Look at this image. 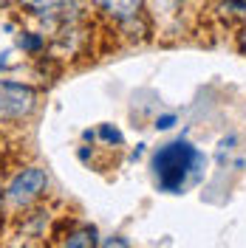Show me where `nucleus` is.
<instances>
[{"instance_id": "1", "label": "nucleus", "mask_w": 246, "mask_h": 248, "mask_svg": "<svg viewBox=\"0 0 246 248\" xmlns=\"http://www.w3.org/2000/svg\"><path fill=\"white\" fill-rule=\"evenodd\" d=\"M153 167L158 186L164 192H178L187 181L198 178L201 167H204V155L195 147H190L187 141H173V144H164L156 153Z\"/></svg>"}, {"instance_id": "2", "label": "nucleus", "mask_w": 246, "mask_h": 248, "mask_svg": "<svg viewBox=\"0 0 246 248\" xmlns=\"http://www.w3.org/2000/svg\"><path fill=\"white\" fill-rule=\"evenodd\" d=\"M34 91L12 82H0V119H23L34 110Z\"/></svg>"}, {"instance_id": "3", "label": "nucleus", "mask_w": 246, "mask_h": 248, "mask_svg": "<svg viewBox=\"0 0 246 248\" xmlns=\"http://www.w3.org/2000/svg\"><path fill=\"white\" fill-rule=\"evenodd\" d=\"M43 189H46V172L37 170V167H31V170H23L15 181H12L9 198H12V203H29V201H34Z\"/></svg>"}, {"instance_id": "4", "label": "nucleus", "mask_w": 246, "mask_h": 248, "mask_svg": "<svg viewBox=\"0 0 246 248\" xmlns=\"http://www.w3.org/2000/svg\"><path fill=\"white\" fill-rule=\"evenodd\" d=\"M23 6L31 9L34 15H57L65 6V0H23Z\"/></svg>"}, {"instance_id": "5", "label": "nucleus", "mask_w": 246, "mask_h": 248, "mask_svg": "<svg viewBox=\"0 0 246 248\" xmlns=\"http://www.w3.org/2000/svg\"><path fill=\"white\" fill-rule=\"evenodd\" d=\"M20 46L29 48V51H37V48L43 46V40H40V37H34V34H23V37H20Z\"/></svg>"}, {"instance_id": "6", "label": "nucleus", "mask_w": 246, "mask_h": 248, "mask_svg": "<svg viewBox=\"0 0 246 248\" xmlns=\"http://www.w3.org/2000/svg\"><path fill=\"white\" fill-rule=\"evenodd\" d=\"M102 136H105L108 141H119V139H122V136H119L116 130H110V127H102Z\"/></svg>"}, {"instance_id": "7", "label": "nucleus", "mask_w": 246, "mask_h": 248, "mask_svg": "<svg viewBox=\"0 0 246 248\" xmlns=\"http://www.w3.org/2000/svg\"><path fill=\"white\" fill-rule=\"evenodd\" d=\"M9 57H12L9 51H3V54H0V68H9V65H12V60H9Z\"/></svg>"}, {"instance_id": "8", "label": "nucleus", "mask_w": 246, "mask_h": 248, "mask_svg": "<svg viewBox=\"0 0 246 248\" xmlns=\"http://www.w3.org/2000/svg\"><path fill=\"white\" fill-rule=\"evenodd\" d=\"M173 124V116H164V119H158V127H170Z\"/></svg>"}]
</instances>
